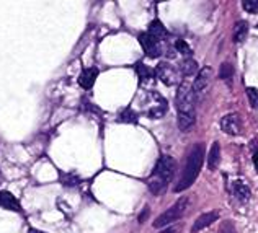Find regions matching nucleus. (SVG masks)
Returning a JSON list of instances; mask_svg holds the SVG:
<instances>
[{"instance_id": "obj_5", "label": "nucleus", "mask_w": 258, "mask_h": 233, "mask_svg": "<svg viewBox=\"0 0 258 233\" xmlns=\"http://www.w3.org/2000/svg\"><path fill=\"white\" fill-rule=\"evenodd\" d=\"M211 80H213V68L211 67L201 68V70L198 72V75H196L195 84L191 85L196 101H201V100L206 98L209 88H211Z\"/></svg>"}, {"instance_id": "obj_9", "label": "nucleus", "mask_w": 258, "mask_h": 233, "mask_svg": "<svg viewBox=\"0 0 258 233\" xmlns=\"http://www.w3.org/2000/svg\"><path fill=\"white\" fill-rule=\"evenodd\" d=\"M152 95V101H154V105L147 109V113L146 116L147 118H151V119H160V118H164L165 113H167V101L160 97L159 93H151Z\"/></svg>"}, {"instance_id": "obj_18", "label": "nucleus", "mask_w": 258, "mask_h": 233, "mask_svg": "<svg viewBox=\"0 0 258 233\" xmlns=\"http://www.w3.org/2000/svg\"><path fill=\"white\" fill-rule=\"evenodd\" d=\"M180 72L185 75V77H189V75L198 73V64H196V60H193L191 57H186L180 64Z\"/></svg>"}, {"instance_id": "obj_21", "label": "nucleus", "mask_w": 258, "mask_h": 233, "mask_svg": "<svg viewBox=\"0 0 258 233\" xmlns=\"http://www.w3.org/2000/svg\"><path fill=\"white\" fill-rule=\"evenodd\" d=\"M175 49H176V52L183 54L185 57L191 56V49H189V46H188L186 41H183V39H176L175 41Z\"/></svg>"}, {"instance_id": "obj_8", "label": "nucleus", "mask_w": 258, "mask_h": 233, "mask_svg": "<svg viewBox=\"0 0 258 233\" xmlns=\"http://www.w3.org/2000/svg\"><path fill=\"white\" fill-rule=\"evenodd\" d=\"M221 129L222 132H226L227 135H239L242 131V119L237 113L226 114L221 119Z\"/></svg>"}, {"instance_id": "obj_26", "label": "nucleus", "mask_w": 258, "mask_h": 233, "mask_svg": "<svg viewBox=\"0 0 258 233\" xmlns=\"http://www.w3.org/2000/svg\"><path fill=\"white\" fill-rule=\"evenodd\" d=\"M252 160H253V167H255V170L258 171V150H256V152H253Z\"/></svg>"}, {"instance_id": "obj_12", "label": "nucleus", "mask_w": 258, "mask_h": 233, "mask_svg": "<svg viewBox=\"0 0 258 233\" xmlns=\"http://www.w3.org/2000/svg\"><path fill=\"white\" fill-rule=\"evenodd\" d=\"M217 217H219V214H217V212H208V214L200 215L198 218H196V222L193 223L191 231H193V233H198V231H201V230L208 228L213 222H216V218H217Z\"/></svg>"}, {"instance_id": "obj_24", "label": "nucleus", "mask_w": 258, "mask_h": 233, "mask_svg": "<svg viewBox=\"0 0 258 233\" xmlns=\"http://www.w3.org/2000/svg\"><path fill=\"white\" fill-rule=\"evenodd\" d=\"M217 233H237V231H235V227L232 222H222Z\"/></svg>"}, {"instance_id": "obj_16", "label": "nucleus", "mask_w": 258, "mask_h": 233, "mask_svg": "<svg viewBox=\"0 0 258 233\" xmlns=\"http://www.w3.org/2000/svg\"><path fill=\"white\" fill-rule=\"evenodd\" d=\"M219 162H221V145H219V142H214L208 155V168L216 170L219 167Z\"/></svg>"}, {"instance_id": "obj_3", "label": "nucleus", "mask_w": 258, "mask_h": 233, "mask_svg": "<svg viewBox=\"0 0 258 233\" xmlns=\"http://www.w3.org/2000/svg\"><path fill=\"white\" fill-rule=\"evenodd\" d=\"M203 157H205V145H203V143H196V145L189 150L185 168L181 171L178 183L175 184V193H181V191L188 189L195 183L203 167Z\"/></svg>"}, {"instance_id": "obj_13", "label": "nucleus", "mask_w": 258, "mask_h": 233, "mask_svg": "<svg viewBox=\"0 0 258 233\" xmlns=\"http://www.w3.org/2000/svg\"><path fill=\"white\" fill-rule=\"evenodd\" d=\"M0 207L15 212L22 210V205H20L18 199L12 193H9V191H0Z\"/></svg>"}, {"instance_id": "obj_22", "label": "nucleus", "mask_w": 258, "mask_h": 233, "mask_svg": "<svg viewBox=\"0 0 258 233\" xmlns=\"http://www.w3.org/2000/svg\"><path fill=\"white\" fill-rule=\"evenodd\" d=\"M247 97L250 101V106L258 111V90L256 88H247Z\"/></svg>"}, {"instance_id": "obj_1", "label": "nucleus", "mask_w": 258, "mask_h": 233, "mask_svg": "<svg viewBox=\"0 0 258 233\" xmlns=\"http://www.w3.org/2000/svg\"><path fill=\"white\" fill-rule=\"evenodd\" d=\"M195 95L193 88L188 82H180L178 88H176V111H178V127L180 131H189L195 124Z\"/></svg>"}, {"instance_id": "obj_27", "label": "nucleus", "mask_w": 258, "mask_h": 233, "mask_svg": "<svg viewBox=\"0 0 258 233\" xmlns=\"http://www.w3.org/2000/svg\"><path fill=\"white\" fill-rule=\"evenodd\" d=\"M28 233H46V231H41V230H36V228H30Z\"/></svg>"}, {"instance_id": "obj_11", "label": "nucleus", "mask_w": 258, "mask_h": 233, "mask_svg": "<svg viewBox=\"0 0 258 233\" xmlns=\"http://www.w3.org/2000/svg\"><path fill=\"white\" fill-rule=\"evenodd\" d=\"M232 193L242 204L248 202L250 196H252V191H250V188L247 186V183L242 180H237L232 183Z\"/></svg>"}, {"instance_id": "obj_25", "label": "nucleus", "mask_w": 258, "mask_h": 233, "mask_svg": "<svg viewBox=\"0 0 258 233\" xmlns=\"http://www.w3.org/2000/svg\"><path fill=\"white\" fill-rule=\"evenodd\" d=\"M178 230H180L178 225H173V227H167L164 230H160L159 233H178Z\"/></svg>"}, {"instance_id": "obj_15", "label": "nucleus", "mask_w": 258, "mask_h": 233, "mask_svg": "<svg viewBox=\"0 0 258 233\" xmlns=\"http://www.w3.org/2000/svg\"><path fill=\"white\" fill-rule=\"evenodd\" d=\"M147 33L151 34L152 38L157 39V41H164V39L168 38V31H167V28L159 22V20H154V22H152L151 25H149V31H147Z\"/></svg>"}, {"instance_id": "obj_2", "label": "nucleus", "mask_w": 258, "mask_h": 233, "mask_svg": "<svg viewBox=\"0 0 258 233\" xmlns=\"http://www.w3.org/2000/svg\"><path fill=\"white\" fill-rule=\"evenodd\" d=\"M175 168H176L175 159H172V157H168V155L160 157L159 162L155 163L154 171L147 180V186L152 191V194L165 193L168 183L172 181V178L175 175Z\"/></svg>"}, {"instance_id": "obj_4", "label": "nucleus", "mask_w": 258, "mask_h": 233, "mask_svg": "<svg viewBox=\"0 0 258 233\" xmlns=\"http://www.w3.org/2000/svg\"><path fill=\"white\" fill-rule=\"evenodd\" d=\"M188 202L189 199L188 197H181V199L176 201L170 209H167L164 214H160L157 218H155L154 222V227L155 228H162V227H167L168 223H172L175 220H178V218L183 215V212L186 210L188 207Z\"/></svg>"}, {"instance_id": "obj_14", "label": "nucleus", "mask_w": 258, "mask_h": 233, "mask_svg": "<svg viewBox=\"0 0 258 233\" xmlns=\"http://www.w3.org/2000/svg\"><path fill=\"white\" fill-rule=\"evenodd\" d=\"M136 72H138V77L141 80V84H152L155 79V70H152L151 67L144 65L142 62L136 64Z\"/></svg>"}, {"instance_id": "obj_19", "label": "nucleus", "mask_w": 258, "mask_h": 233, "mask_svg": "<svg viewBox=\"0 0 258 233\" xmlns=\"http://www.w3.org/2000/svg\"><path fill=\"white\" fill-rule=\"evenodd\" d=\"M121 122H127V124H138L139 121V114L134 111L131 108H126L123 111L119 113V118H118Z\"/></svg>"}, {"instance_id": "obj_7", "label": "nucleus", "mask_w": 258, "mask_h": 233, "mask_svg": "<svg viewBox=\"0 0 258 233\" xmlns=\"http://www.w3.org/2000/svg\"><path fill=\"white\" fill-rule=\"evenodd\" d=\"M139 43L142 46V51L146 52L147 57L157 59L162 56V46L160 41H157L155 38H152L149 33H141L139 34Z\"/></svg>"}, {"instance_id": "obj_20", "label": "nucleus", "mask_w": 258, "mask_h": 233, "mask_svg": "<svg viewBox=\"0 0 258 233\" xmlns=\"http://www.w3.org/2000/svg\"><path fill=\"white\" fill-rule=\"evenodd\" d=\"M232 75H234V67L230 65L229 62H224L219 68V77L226 82H230L232 80Z\"/></svg>"}, {"instance_id": "obj_17", "label": "nucleus", "mask_w": 258, "mask_h": 233, "mask_svg": "<svg viewBox=\"0 0 258 233\" xmlns=\"http://www.w3.org/2000/svg\"><path fill=\"white\" fill-rule=\"evenodd\" d=\"M247 34H248V23L243 22V20L237 22L234 26V43L242 44L247 39Z\"/></svg>"}, {"instance_id": "obj_10", "label": "nucleus", "mask_w": 258, "mask_h": 233, "mask_svg": "<svg viewBox=\"0 0 258 233\" xmlns=\"http://www.w3.org/2000/svg\"><path fill=\"white\" fill-rule=\"evenodd\" d=\"M98 77V68L97 67H88L84 68V72L79 75V85L84 88V90H90L95 85V80Z\"/></svg>"}, {"instance_id": "obj_23", "label": "nucleus", "mask_w": 258, "mask_h": 233, "mask_svg": "<svg viewBox=\"0 0 258 233\" xmlns=\"http://www.w3.org/2000/svg\"><path fill=\"white\" fill-rule=\"evenodd\" d=\"M243 10L248 12V13H258V0H243L242 2Z\"/></svg>"}, {"instance_id": "obj_6", "label": "nucleus", "mask_w": 258, "mask_h": 233, "mask_svg": "<svg viewBox=\"0 0 258 233\" xmlns=\"http://www.w3.org/2000/svg\"><path fill=\"white\" fill-rule=\"evenodd\" d=\"M155 77H159V80L167 87L180 85V72L168 62H160L155 67Z\"/></svg>"}]
</instances>
